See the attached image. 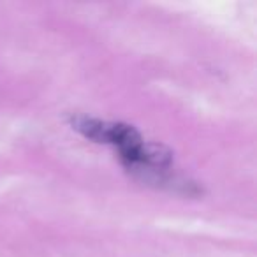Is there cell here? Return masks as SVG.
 Segmentation results:
<instances>
[{"instance_id": "6da1fadb", "label": "cell", "mask_w": 257, "mask_h": 257, "mask_svg": "<svg viewBox=\"0 0 257 257\" xmlns=\"http://www.w3.org/2000/svg\"><path fill=\"white\" fill-rule=\"evenodd\" d=\"M69 123L74 131H78L79 134L95 141V143H106L116 147L120 150L121 159L128 157L143 143L136 128L125 123L99 120V118L86 116V114H72L69 118Z\"/></svg>"}]
</instances>
